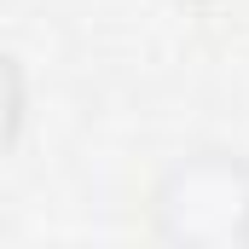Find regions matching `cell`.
I'll return each mask as SVG.
<instances>
[{
  "label": "cell",
  "mask_w": 249,
  "mask_h": 249,
  "mask_svg": "<svg viewBox=\"0 0 249 249\" xmlns=\"http://www.w3.org/2000/svg\"><path fill=\"white\" fill-rule=\"evenodd\" d=\"M0 87H6V110H0V151L12 157L23 145V127H29V75H23V58L6 53L0 58Z\"/></svg>",
  "instance_id": "cell-2"
},
{
  "label": "cell",
  "mask_w": 249,
  "mask_h": 249,
  "mask_svg": "<svg viewBox=\"0 0 249 249\" xmlns=\"http://www.w3.org/2000/svg\"><path fill=\"white\" fill-rule=\"evenodd\" d=\"M162 6H209V0H162Z\"/></svg>",
  "instance_id": "cell-3"
},
{
  "label": "cell",
  "mask_w": 249,
  "mask_h": 249,
  "mask_svg": "<svg viewBox=\"0 0 249 249\" xmlns=\"http://www.w3.org/2000/svg\"><path fill=\"white\" fill-rule=\"evenodd\" d=\"M151 232L174 249H249V157L203 145L151 186Z\"/></svg>",
  "instance_id": "cell-1"
}]
</instances>
